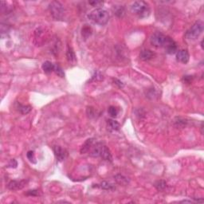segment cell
Listing matches in <instances>:
<instances>
[{
	"mask_svg": "<svg viewBox=\"0 0 204 204\" xmlns=\"http://www.w3.org/2000/svg\"><path fill=\"white\" fill-rule=\"evenodd\" d=\"M166 37L164 34H163L162 33L160 32H155L151 36L150 41L152 46L155 47H161L164 46V45L165 43V40H166Z\"/></svg>",
	"mask_w": 204,
	"mask_h": 204,
	"instance_id": "cell-5",
	"label": "cell"
},
{
	"mask_svg": "<svg viewBox=\"0 0 204 204\" xmlns=\"http://www.w3.org/2000/svg\"><path fill=\"white\" fill-rule=\"evenodd\" d=\"M53 149L54 155L56 156V159L59 162L65 160L68 156V152L61 146H54Z\"/></svg>",
	"mask_w": 204,
	"mask_h": 204,
	"instance_id": "cell-7",
	"label": "cell"
},
{
	"mask_svg": "<svg viewBox=\"0 0 204 204\" xmlns=\"http://www.w3.org/2000/svg\"><path fill=\"white\" fill-rule=\"evenodd\" d=\"M91 33H92V30H91V28L88 27V26H85V27L82 29V36L84 38H88V36H90Z\"/></svg>",
	"mask_w": 204,
	"mask_h": 204,
	"instance_id": "cell-24",
	"label": "cell"
},
{
	"mask_svg": "<svg viewBox=\"0 0 204 204\" xmlns=\"http://www.w3.org/2000/svg\"><path fill=\"white\" fill-rule=\"evenodd\" d=\"M177 121H176V124H178V127H183V126H184V124H186V121H184V120H182L181 118H179V117H177L176 118Z\"/></svg>",
	"mask_w": 204,
	"mask_h": 204,
	"instance_id": "cell-26",
	"label": "cell"
},
{
	"mask_svg": "<svg viewBox=\"0 0 204 204\" xmlns=\"http://www.w3.org/2000/svg\"><path fill=\"white\" fill-rule=\"evenodd\" d=\"M26 156H27L28 160H30V162L34 163L35 164L36 163V160H35V155H34V152L33 151H29L27 153H26Z\"/></svg>",
	"mask_w": 204,
	"mask_h": 204,
	"instance_id": "cell-25",
	"label": "cell"
},
{
	"mask_svg": "<svg viewBox=\"0 0 204 204\" xmlns=\"http://www.w3.org/2000/svg\"><path fill=\"white\" fill-rule=\"evenodd\" d=\"M100 157L103 160H107V161H110V162L112 160V156L111 152L109 149V148L105 146V145L102 146L101 152H100Z\"/></svg>",
	"mask_w": 204,
	"mask_h": 204,
	"instance_id": "cell-10",
	"label": "cell"
},
{
	"mask_svg": "<svg viewBox=\"0 0 204 204\" xmlns=\"http://www.w3.org/2000/svg\"><path fill=\"white\" fill-rule=\"evenodd\" d=\"M88 19L93 22L94 23L100 26H104L109 22V14L106 10L102 9V8H97L88 14Z\"/></svg>",
	"mask_w": 204,
	"mask_h": 204,
	"instance_id": "cell-1",
	"label": "cell"
},
{
	"mask_svg": "<svg viewBox=\"0 0 204 204\" xmlns=\"http://www.w3.org/2000/svg\"><path fill=\"white\" fill-rule=\"evenodd\" d=\"M107 124H108V126H109L112 130H114V131H118L120 129V124L117 122L115 120H112V119H109L107 121Z\"/></svg>",
	"mask_w": 204,
	"mask_h": 204,
	"instance_id": "cell-19",
	"label": "cell"
},
{
	"mask_svg": "<svg viewBox=\"0 0 204 204\" xmlns=\"http://www.w3.org/2000/svg\"><path fill=\"white\" fill-rule=\"evenodd\" d=\"M176 59L179 62H182L183 64H187L189 62V59H190L189 53L187 50H178L176 53Z\"/></svg>",
	"mask_w": 204,
	"mask_h": 204,
	"instance_id": "cell-9",
	"label": "cell"
},
{
	"mask_svg": "<svg viewBox=\"0 0 204 204\" xmlns=\"http://www.w3.org/2000/svg\"><path fill=\"white\" fill-rule=\"evenodd\" d=\"M155 188L158 190H164L165 188H167V183L164 180H159L155 182Z\"/></svg>",
	"mask_w": 204,
	"mask_h": 204,
	"instance_id": "cell-21",
	"label": "cell"
},
{
	"mask_svg": "<svg viewBox=\"0 0 204 204\" xmlns=\"http://www.w3.org/2000/svg\"><path fill=\"white\" fill-rule=\"evenodd\" d=\"M154 57V53L150 50H143L140 53V58L143 61L151 60Z\"/></svg>",
	"mask_w": 204,
	"mask_h": 204,
	"instance_id": "cell-12",
	"label": "cell"
},
{
	"mask_svg": "<svg viewBox=\"0 0 204 204\" xmlns=\"http://www.w3.org/2000/svg\"><path fill=\"white\" fill-rule=\"evenodd\" d=\"M93 141H94V139H93V138L86 140V141L84 143V144L82 145V147H81V150H80L81 154L88 152L89 151V149H90L91 148H92V146H93Z\"/></svg>",
	"mask_w": 204,
	"mask_h": 204,
	"instance_id": "cell-13",
	"label": "cell"
},
{
	"mask_svg": "<svg viewBox=\"0 0 204 204\" xmlns=\"http://www.w3.org/2000/svg\"><path fill=\"white\" fill-rule=\"evenodd\" d=\"M66 58H67V61L70 64H75L76 63V54H75L72 47L68 46L67 50H66Z\"/></svg>",
	"mask_w": 204,
	"mask_h": 204,
	"instance_id": "cell-11",
	"label": "cell"
},
{
	"mask_svg": "<svg viewBox=\"0 0 204 204\" xmlns=\"http://www.w3.org/2000/svg\"><path fill=\"white\" fill-rule=\"evenodd\" d=\"M108 112H109V116H111V117H112V118H115V117H116L117 116V115H118V110H117V109H116V107L114 106H110L109 108V109H108Z\"/></svg>",
	"mask_w": 204,
	"mask_h": 204,
	"instance_id": "cell-22",
	"label": "cell"
},
{
	"mask_svg": "<svg viewBox=\"0 0 204 204\" xmlns=\"http://www.w3.org/2000/svg\"><path fill=\"white\" fill-rule=\"evenodd\" d=\"M26 183H27V181L26 180H12L7 184V188L11 190H21L25 187Z\"/></svg>",
	"mask_w": 204,
	"mask_h": 204,
	"instance_id": "cell-8",
	"label": "cell"
},
{
	"mask_svg": "<svg viewBox=\"0 0 204 204\" xmlns=\"http://www.w3.org/2000/svg\"><path fill=\"white\" fill-rule=\"evenodd\" d=\"M102 144H96V146H94L92 149V151L90 152V155L92 157H99L100 156V152H101L102 148Z\"/></svg>",
	"mask_w": 204,
	"mask_h": 204,
	"instance_id": "cell-15",
	"label": "cell"
},
{
	"mask_svg": "<svg viewBox=\"0 0 204 204\" xmlns=\"http://www.w3.org/2000/svg\"><path fill=\"white\" fill-rule=\"evenodd\" d=\"M114 14H116L118 18H122L125 14V10L124 8L122 6H116L113 7Z\"/></svg>",
	"mask_w": 204,
	"mask_h": 204,
	"instance_id": "cell-18",
	"label": "cell"
},
{
	"mask_svg": "<svg viewBox=\"0 0 204 204\" xmlns=\"http://www.w3.org/2000/svg\"><path fill=\"white\" fill-rule=\"evenodd\" d=\"M98 187H100V188H102V189H104V190H113L116 189L114 184L109 183V182H107V181H103V182L100 183V185L98 186Z\"/></svg>",
	"mask_w": 204,
	"mask_h": 204,
	"instance_id": "cell-17",
	"label": "cell"
},
{
	"mask_svg": "<svg viewBox=\"0 0 204 204\" xmlns=\"http://www.w3.org/2000/svg\"><path fill=\"white\" fill-rule=\"evenodd\" d=\"M203 31V22L197 21L186 32L185 38L189 40H195L200 37Z\"/></svg>",
	"mask_w": 204,
	"mask_h": 204,
	"instance_id": "cell-3",
	"label": "cell"
},
{
	"mask_svg": "<svg viewBox=\"0 0 204 204\" xmlns=\"http://www.w3.org/2000/svg\"><path fill=\"white\" fill-rule=\"evenodd\" d=\"M164 46L166 48V50L169 54H174L176 53L177 46L175 41L170 37H166L165 43Z\"/></svg>",
	"mask_w": 204,
	"mask_h": 204,
	"instance_id": "cell-6",
	"label": "cell"
},
{
	"mask_svg": "<svg viewBox=\"0 0 204 204\" xmlns=\"http://www.w3.org/2000/svg\"><path fill=\"white\" fill-rule=\"evenodd\" d=\"M87 114L88 115V116H93L95 115V111H94V109L92 108V107H88L87 108Z\"/></svg>",
	"mask_w": 204,
	"mask_h": 204,
	"instance_id": "cell-27",
	"label": "cell"
},
{
	"mask_svg": "<svg viewBox=\"0 0 204 204\" xmlns=\"http://www.w3.org/2000/svg\"><path fill=\"white\" fill-rule=\"evenodd\" d=\"M49 8L50 14L56 20H60V19H63L64 14H65V9L61 2L53 1L50 4Z\"/></svg>",
	"mask_w": 204,
	"mask_h": 204,
	"instance_id": "cell-4",
	"label": "cell"
},
{
	"mask_svg": "<svg viewBox=\"0 0 204 204\" xmlns=\"http://www.w3.org/2000/svg\"><path fill=\"white\" fill-rule=\"evenodd\" d=\"M181 202H191V201H189V200H183V201H181Z\"/></svg>",
	"mask_w": 204,
	"mask_h": 204,
	"instance_id": "cell-33",
	"label": "cell"
},
{
	"mask_svg": "<svg viewBox=\"0 0 204 204\" xmlns=\"http://www.w3.org/2000/svg\"><path fill=\"white\" fill-rule=\"evenodd\" d=\"M26 195H30V196H37V195H38V191L37 190H28Z\"/></svg>",
	"mask_w": 204,
	"mask_h": 204,
	"instance_id": "cell-28",
	"label": "cell"
},
{
	"mask_svg": "<svg viewBox=\"0 0 204 204\" xmlns=\"http://www.w3.org/2000/svg\"><path fill=\"white\" fill-rule=\"evenodd\" d=\"M17 109L19 111V112H21L22 114H27L31 110V107L29 106V105H22V104H19L17 107Z\"/></svg>",
	"mask_w": 204,
	"mask_h": 204,
	"instance_id": "cell-20",
	"label": "cell"
},
{
	"mask_svg": "<svg viewBox=\"0 0 204 204\" xmlns=\"http://www.w3.org/2000/svg\"><path fill=\"white\" fill-rule=\"evenodd\" d=\"M114 82H115V84H116V86H118L120 88H123L124 87V83L122 82V81H119V80H117V79H113Z\"/></svg>",
	"mask_w": 204,
	"mask_h": 204,
	"instance_id": "cell-31",
	"label": "cell"
},
{
	"mask_svg": "<svg viewBox=\"0 0 204 204\" xmlns=\"http://www.w3.org/2000/svg\"><path fill=\"white\" fill-rule=\"evenodd\" d=\"M54 66H55V65H53L51 62L46 61V62H45L42 64V68L45 73H46V74H50L51 72H53V70H54Z\"/></svg>",
	"mask_w": 204,
	"mask_h": 204,
	"instance_id": "cell-14",
	"label": "cell"
},
{
	"mask_svg": "<svg viewBox=\"0 0 204 204\" xmlns=\"http://www.w3.org/2000/svg\"><path fill=\"white\" fill-rule=\"evenodd\" d=\"M114 179L116 180V183L121 185H127L129 183V180L128 179L127 177L124 176L122 175H116L114 176Z\"/></svg>",
	"mask_w": 204,
	"mask_h": 204,
	"instance_id": "cell-16",
	"label": "cell"
},
{
	"mask_svg": "<svg viewBox=\"0 0 204 204\" xmlns=\"http://www.w3.org/2000/svg\"><path fill=\"white\" fill-rule=\"evenodd\" d=\"M17 165H18V163H17V161L14 160V159H12V160L10 161L9 167H14V168H15V167H17Z\"/></svg>",
	"mask_w": 204,
	"mask_h": 204,
	"instance_id": "cell-30",
	"label": "cell"
},
{
	"mask_svg": "<svg viewBox=\"0 0 204 204\" xmlns=\"http://www.w3.org/2000/svg\"><path fill=\"white\" fill-rule=\"evenodd\" d=\"M54 72H55V74L58 76H61V77H64L65 76V73H64V71H63L62 68L61 67L60 65H55L54 66V70H53Z\"/></svg>",
	"mask_w": 204,
	"mask_h": 204,
	"instance_id": "cell-23",
	"label": "cell"
},
{
	"mask_svg": "<svg viewBox=\"0 0 204 204\" xmlns=\"http://www.w3.org/2000/svg\"><path fill=\"white\" fill-rule=\"evenodd\" d=\"M88 3L93 6V7H99L100 5L103 4V2L102 1H89Z\"/></svg>",
	"mask_w": 204,
	"mask_h": 204,
	"instance_id": "cell-29",
	"label": "cell"
},
{
	"mask_svg": "<svg viewBox=\"0 0 204 204\" xmlns=\"http://www.w3.org/2000/svg\"><path fill=\"white\" fill-rule=\"evenodd\" d=\"M132 11L136 14L140 19H144L148 17L150 14L149 5L144 1H136L131 7Z\"/></svg>",
	"mask_w": 204,
	"mask_h": 204,
	"instance_id": "cell-2",
	"label": "cell"
},
{
	"mask_svg": "<svg viewBox=\"0 0 204 204\" xmlns=\"http://www.w3.org/2000/svg\"><path fill=\"white\" fill-rule=\"evenodd\" d=\"M183 79L186 83H190V81L192 80V77H191V76H184Z\"/></svg>",
	"mask_w": 204,
	"mask_h": 204,
	"instance_id": "cell-32",
	"label": "cell"
}]
</instances>
